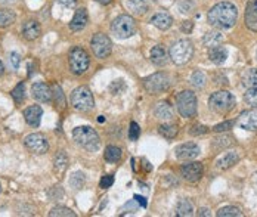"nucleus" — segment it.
<instances>
[{"mask_svg":"<svg viewBox=\"0 0 257 217\" xmlns=\"http://www.w3.org/2000/svg\"><path fill=\"white\" fill-rule=\"evenodd\" d=\"M237 19H238V9L231 1H220L214 4L207 13L208 24L219 30L232 28L237 24Z\"/></svg>","mask_w":257,"mask_h":217,"instance_id":"nucleus-1","label":"nucleus"},{"mask_svg":"<svg viewBox=\"0 0 257 217\" xmlns=\"http://www.w3.org/2000/svg\"><path fill=\"white\" fill-rule=\"evenodd\" d=\"M73 138H74L76 144L80 145L82 148H85L90 152H95L101 148V139H99L96 130L89 126L76 127L73 130Z\"/></svg>","mask_w":257,"mask_h":217,"instance_id":"nucleus-2","label":"nucleus"},{"mask_svg":"<svg viewBox=\"0 0 257 217\" xmlns=\"http://www.w3.org/2000/svg\"><path fill=\"white\" fill-rule=\"evenodd\" d=\"M194 56V45L189 39H180L170 48V59L176 65H183Z\"/></svg>","mask_w":257,"mask_h":217,"instance_id":"nucleus-3","label":"nucleus"},{"mask_svg":"<svg viewBox=\"0 0 257 217\" xmlns=\"http://www.w3.org/2000/svg\"><path fill=\"white\" fill-rule=\"evenodd\" d=\"M208 105L217 114H228L235 107V98L228 90H220L210 96Z\"/></svg>","mask_w":257,"mask_h":217,"instance_id":"nucleus-4","label":"nucleus"},{"mask_svg":"<svg viewBox=\"0 0 257 217\" xmlns=\"http://www.w3.org/2000/svg\"><path fill=\"white\" fill-rule=\"evenodd\" d=\"M111 31L117 39H129L136 33V22L130 15H120L112 21Z\"/></svg>","mask_w":257,"mask_h":217,"instance_id":"nucleus-5","label":"nucleus"},{"mask_svg":"<svg viewBox=\"0 0 257 217\" xmlns=\"http://www.w3.org/2000/svg\"><path fill=\"white\" fill-rule=\"evenodd\" d=\"M177 111L185 118H192L197 114V96L191 90H183L176 98Z\"/></svg>","mask_w":257,"mask_h":217,"instance_id":"nucleus-6","label":"nucleus"},{"mask_svg":"<svg viewBox=\"0 0 257 217\" xmlns=\"http://www.w3.org/2000/svg\"><path fill=\"white\" fill-rule=\"evenodd\" d=\"M71 105L74 109H77L80 112H89L95 107V99H93L92 92L85 86L74 89L71 93Z\"/></svg>","mask_w":257,"mask_h":217,"instance_id":"nucleus-7","label":"nucleus"},{"mask_svg":"<svg viewBox=\"0 0 257 217\" xmlns=\"http://www.w3.org/2000/svg\"><path fill=\"white\" fill-rule=\"evenodd\" d=\"M144 87L151 95H161V93L169 90L170 78L164 72H155V74L144 78Z\"/></svg>","mask_w":257,"mask_h":217,"instance_id":"nucleus-8","label":"nucleus"},{"mask_svg":"<svg viewBox=\"0 0 257 217\" xmlns=\"http://www.w3.org/2000/svg\"><path fill=\"white\" fill-rule=\"evenodd\" d=\"M89 64H90V58L87 55L83 48H73L70 51V55H68V65H70V70L73 74L76 75H80L83 72L87 71L89 68Z\"/></svg>","mask_w":257,"mask_h":217,"instance_id":"nucleus-9","label":"nucleus"},{"mask_svg":"<svg viewBox=\"0 0 257 217\" xmlns=\"http://www.w3.org/2000/svg\"><path fill=\"white\" fill-rule=\"evenodd\" d=\"M90 48L93 51V55L99 59H105L111 55L112 51V43L108 36L103 33H96L92 40H90Z\"/></svg>","mask_w":257,"mask_h":217,"instance_id":"nucleus-10","label":"nucleus"},{"mask_svg":"<svg viewBox=\"0 0 257 217\" xmlns=\"http://www.w3.org/2000/svg\"><path fill=\"white\" fill-rule=\"evenodd\" d=\"M24 145L34 154H46L49 149V142L42 133H31L24 139Z\"/></svg>","mask_w":257,"mask_h":217,"instance_id":"nucleus-11","label":"nucleus"},{"mask_svg":"<svg viewBox=\"0 0 257 217\" xmlns=\"http://www.w3.org/2000/svg\"><path fill=\"white\" fill-rule=\"evenodd\" d=\"M180 173L183 176L185 180L191 182V183H195L198 182L201 177H203V173H204V167L201 163H188L185 164L182 168H180Z\"/></svg>","mask_w":257,"mask_h":217,"instance_id":"nucleus-12","label":"nucleus"},{"mask_svg":"<svg viewBox=\"0 0 257 217\" xmlns=\"http://www.w3.org/2000/svg\"><path fill=\"white\" fill-rule=\"evenodd\" d=\"M237 124L249 132H256L257 130V108H252L247 111H243L237 120Z\"/></svg>","mask_w":257,"mask_h":217,"instance_id":"nucleus-13","label":"nucleus"},{"mask_svg":"<svg viewBox=\"0 0 257 217\" xmlns=\"http://www.w3.org/2000/svg\"><path fill=\"white\" fill-rule=\"evenodd\" d=\"M201 149L200 146L194 142H188V144L179 145L176 149H174V154H176V158L177 160H182V161H189V160H194L200 155Z\"/></svg>","mask_w":257,"mask_h":217,"instance_id":"nucleus-14","label":"nucleus"},{"mask_svg":"<svg viewBox=\"0 0 257 217\" xmlns=\"http://www.w3.org/2000/svg\"><path fill=\"white\" fill-rule=\"evenodd\" d=\"M31 95L36 101L39 102H43V104H49L52 102L53 99V93H52V89L43 83V81H39V83H34L33 87H31Z\"/></svg>","mask_w":257,"mask_h":217,"instance_id":"nucleus-15","label":"nucleus"},{"mask_svg":"<svg viewBox=\"0 0 257 217\" xmlns=\"http://www.w3.org/2000/svg\"><path fill=\"white\" fill-rule=\"evenodd\" d=\"M40 34H42V27H40V24L37 21L28 19V21L24 22V25H22V36H24V39L33 42V40L39 39Z\"/></svg>","mask_w":257,"mask_h":217,"instance_id":"nucleus-16","label":"nucleus"},{"mask_svg":"<svg viewBox=\"0 0 257 217\" xmlns=\"http://www.w3.org/2000/svg\"><path fill=\"white\" fill-rule=\"evenodd\" d=\"M244 21L249 30L257 33V0H250L246 7Z\"/></svg>","mask_w":257,"mask_h":217,"instance_id":"nucleus-17","label":"nucleus"},{"mask_svg":"<svg viewBox=\"0 0 257 217\" xmlns=\"http://www.w3.org/2000/svg\"><path fill=\"white\" fill-rule=\"evenodd\" d=\"M87 22H89L87 10H86L85 7H80V9L76 10L73 19H71V22H70V30L74 31V33H76V31H82L86 25H87Z\"/></svg>","mask_w":257,"mask_h":217,"instance_id":"nucleus-18","label":"nucleus"},{"mask_svg":"<svg viewBox=\"0 0 257 217\" xmlns=\"http://www.w3.org/2000/svg\"><path fill=\"white\" fill-rule=\"evenodd\" d=\"M42 115H43V109L39 105H33L24 109V118L31 127H37L40 124Z\"/></svg>","mask_w":257,"mask_h":217,"instance_id":"nucleus-19","label":"nucleus"},{"mask_svg":"<svg viewBox=\"0 0 257 217\" xmlns=\"http://www.w3.org/2000/svg\"><path fill=\"white\" fill-rule=\"evenodd\" d=\"M151 24L154 27H157L158 30H169L171 25H173V18H171L170 13L167 12H158L155 13L153 18H151Z\"/></svg>","mask_w":257,"mask_h":217,"instance_id":"nucleus-20","label":"nucleus"},{"mask_svg":"<svg viewBox=\"0 0 257 217\" xmlns=\"http://www.w3.org/2000/svg\"><path fill=\"white\" fill-rule=\"evenodd\" d=\"M155 117L158 120H163V121H170L174 117V111L171 108V105L169 102H160L157 107H155Z\"/></svg>","mask_w":257,"mask_h":217,"instance_id":"nucleus-21","label":"nucleus"},{"mask_svg":"<svg viewBox=\"0 0 257 217\" xmlns=\"http://www.w3.org/2000/svg\"><path fill=\"white\" fill-rule=\"evenodd\" d=\"M151 61H153V64H155V65H158V67L167 64L169 58H167V54H166V51H164L163 46L157 45V46H154V48L151 49Z\"/></svg>","mask_w":257,"mask_h":217,"instance_id":"nucleus-22","label":"nucleus"},{"mask_svg":"<svg viewBox=\"0 0 257 217\" xmlns=\"http://www.w3.org/2000/svg\"><path fill=\"white\" fill-rule=\"evenodd\" d=\"M238 161H240V157L237 152H228L220 160H217V167L220 170H228V168L234 167Z\"/></svg>","mask_w":257,"mask_h":217,"instance_id":"nucleus-23","label":"nucleus"},{"mask_svg":"<svg viewBox=\"0 0 257 217\" xmlns=\"http://www.w3.org/2000/svg\"><path fill=\"white\" fill-rule=\"evenodd\" d=\"M208 58L213 64L216 65H222L226 58H228V52L220 48V46H216V48H210V52H208Z\"/></svg>","mask_w":257,"mask_h":217,"instance_id":"nucleus-24","label":"nucleus"},{"mask_svg":"<svg viewBox=\"0 0 257 217\" xmlns=\"http://www.w3.org/2000/svg\"><path fill=\"white\" fill-rule=\"evenodd\" d=\"M67 167H68V155L65 154V151H59L53 158V170L55 173L61 174L67 170Z\"/></svg>","mask_w":257,"mask_h":217,"instance_id":"nucleus-25","label":"nucleus"},{"mask_svg":"<svg viewBox=\"0 0 257 217\" xmlns=\"http://www.w3.org/2000/svg\"><path fill=\"white\" fill-rule=\"evenodd\" d=\"M127 7L135 15H144V13H147V10L150 7V3H148V0H129Z\"/></svg>","mask_w":257,"mask_h":217,"instance_id":"nucleus-26","label":"nucleus"},{"mask_svg":"<svg viewBox=\"0 0 257 217\" xmlns=\"http://www.w3.org/2000/svg\"><path fill=\"white\" fill-rule=\"evenodd\" d=\"M223 43V34L219 31H208L204 36V45L207 48H216Z\"/></svg>","mask_w":257,"mask_h":217,"instance_id":"nucleus-27","label":"nucleus"},{"mask_svg":"<svg viewBox=\"0 0 257 217\" xmlns=\"http://www.w3.org/2000/svg\"><path fill=\"white\" fill-rule=\"evenodd\" d=\"M121 157H123V152H121V149H120L118 146H114V145L106 146L105 154H103L105 161L114 164V163H118V161L121 160Z\"/></svg>","mask_w":257,"mask_h":217,"instance_id":"nucleus-28","label":"nucleus"},{"mask_svg":"<svg viewBox=\"0 0 257 217\" xmlns=\"http://www.w3.org/2000/svg\"><path fill=\"white\" fill-rule=\"evenodd\" d=\"M243 86L247 89L257 87V68H250L243 74Z\"/></svg>","mask_w":257,"mask_h":217,"instance_id":"nucleus-29","label":"nucleus"},{"mask_svg":"<svg viewBox=\"0 0 257 217\" xmlns=\"http://www.w3.org/2000/svg\"><path fill=\"white\" fill-rule=\"evenodd\" d=\"M16 19V15L10 9H0V28H6L12 25Z\"/></svg>","mask_w":257,"mask_h":217,"instance_id":"nucleus-30","label":"nucleus"},{"mask_svg":"<svg viewBox=\"0 0 257 217\" xmlns=\"http://www.w3.org/2000/svg\"><path fill=\"white\" fill-rule=\"evenodd\" d=\"M176 215L180 217H191L194 215V207H192V203L188 201V200H182L177 207H176Z\"/></svg>","mask_w":257,"mask_h":217,"instance_id":"nucleus-31","label":"nucleus"},{"mask_svg":"<svg viewBox=\"0 0 257 217\" xmlns=\"http://www.w3.org/2000/svg\"><path fill=\"white\" fill-rule=\"evenodd\" d=\"M217 217H243V212L238 209V207H234V206H228V207H223L220 209L217 213Z\"/></svg>","mask_w":257,"mask_h":217,"instance_id":"nucleus-32","label":"nucleus"},{"mask_svg":"<svg viewBox=\"0 0 257 217\" xmlns=\"http://www.w3.org/2000/svg\"><path fill=\"white\" fill-rule=\"evenodd\" d=\"M158 132L161 136H164L166 139H174L177 136V126H173V124H161L158 127Z\"/></svg>","mask_w":257,"mask_h":217,"instance_id":"nucleus-33","label":"nucleus"},{"mask_svg":"<svg viewBox=\"0 0 257 217\" xmlns=\"http://www.w3.org/2000/svg\"><path fill=\"white\" fill-rule=\"evenodd\" d=\"M68 182H70V185L73 186V189H82L86 183L85 173H82V171H76V173H73V176L70 177Z\"/></svg>","mask_w":257,"mask_h":217,"instance_id":"nucleus-34","label":"nucleus"},{"mask_svg":"<svg viewBox=\"0 0 257 217\" xmlns=\"http://www.w3.org/2000/svg\"><path fill=\"white\" fill-rule=\"evenodd\" d=\"M51 217H76V213L68 209V207H64V206H58V207H53L49 213Z\"/></svg>","mask_w":257,"mask_h":217,"instance_id":"nucleus-35","label":"nucleus"},{"mask_svg":"<svg viewBox=\"0 0 257 217\" xmlns=\"http://www.w3.org/2000/svg\"><path fill=\"white\" fill-rule=\"evenodd\" d=\"M10 95H12V98H13V101H15L16 105L22 104L24 99H25V86H24V83H19V84L10 92Z\"/></svg>","mask_w":257,"mask_h":217,"instance_id":"nucleus-36","label":"nucleus"},{"mask_svg":"<svg viewBox=\"0 0 257 217\" xmlns=\"http://www.w3.org/2000/svg\"><path fill=\"white\" fill-rule=\"evenodd\" d=\"M191 83L197 89H204V86L207 83V77H206V74L203 71H195L192 74V77H191Z\"/></svg>","mask_w":257,"mask_h":217,"instance_id":"nucleus-37","label":"nucleus"},{"mask_svg":"<svg viewBox=\"0 0 257 217\" xmlns=\"http://www.w3.org/2000/svg\"><path fill=\"white\" fill-rule=\"evenodd\" d=\"M52 93H53V98H55V104L56 107H59L61 109L65 108V98H64V93H62V89L59 86H53L52 89Z\"/></svg>","mask_w":257,"mask_h":217,"instance_id":"nucleus-38","label":"nucleus"},{"mask_svg":"<svg viewBox=\"0 0 257 217\" xmlns=\"http://www.w3.org/2000/svg\"><path fill=\"white\" fill-rule=\"evenodd\" d=\"M232 144H234V138L229 136V135H225V136H222V138H216V139L213 141V146H214L216 149H223V148L231 146Z\"/></svg>","mask_w":257,"mask_h":217,"instance_id":"nucleus-39","label":"nucleus"},{"mask_svg":"<svg viewBox=\"0 0 257 217\" xmlns=\"http://www.w3.org/2000/svg\"><path fill=\"white\" fill-rule=\"evenodd\" d=\"M244 101L252 108H257V87H255V89H247V92L244 95Z\"/></svg>","mask_w":257,"mask_h":217,"instance_id":"nucleus-40","label":"nucleus"},{"mask_svg":"<svg viewBox=\"0 0 257 217\" xmlns=\"http://www.w3.org/2000/svg\"><path fill=\"white\" fill-rule=\"evenodd\" d=\"M139 136H141V129H139L138 123L132 121L130 123V129H129V139L130 141H138Z\"/></svg>","mask_w":257,"mask_h":217,"instance_id":"nucleus-41","label":"nucleus"},{"mask_svg":"<svg viewBox=\"0 0 257 217\" xmlns=\"http://www.w3.org/2000/svg\"><path fill=\"white\" fill-rule=\"evenodd\" d=\"M234 124H235V121H223V123H220V124L214 126V127H213V132H216V133L228 132L229 129H232V127H234Z\"/></svg>","mask_w":257,"mask_h":217,"instance_id":"nucleus-42","label":"nucleus"},{"mask_svg":"<svg viewBox=\"0 0 257 217\" xmlns=\"http://www.w3.org/2000/svg\"><path fill=\"white\" fill-rule=\"evenodd\" d=\"M112 183H114V176H112V174H105V176H102L99 185H101V188L106 189V188L112 186Z\"/></svg>","mask_w":257,"mask_h":217,"instance_id":"nucleus-43","label":"nucleus"},{"mask_svg":"<svg viewBox=\"0 0 257 217\" xmlns=\"http://www.w3.org/2000/svg\"><path fill=\"white\" fill-rule=\"evenodd\" d=\"M207 132H208V127H206V126H200V124H197V126L191 127V130H189V133H191V135H194V136H198V135H206Z\"/></svg>","mask_w":257,"mask_h":217,"instance_id":"nucleus-44","label":"nucleus"},{"mask_svg":"<svg viewBox=\"0 0 257 217\" xmlns=\"http://www.w3.org/2000/svg\"><path fill=\"white\" fill-rule=\"evenodd\" d=\"M19 62H21V58H19V55L16 54V52H12L10 55H9V64L12 65V68H18L19 67Z\"/></svg>","mask_w":257,"mask_h":217,"instance_id":"nucleus-45","label":"nucleus"},{"mask_svg":"<svg viewBox=\"0 0 257 217\" xmlns=\"http://www.w3.org/2000/svg\"><path fill=\"white\" fill-rule=\"evenodd\" d=\"M192 27H194L192 21H185V22L182 24V31H183V33H191V31H192Z\"/></svg>","mask_w":257,"mask_h":217,"instance_id":"nucleus-46","label":"nucleus"},{"mask_svg":"<svg viewBox=\"0 0 257 217\" xmlns=\"http://www.w3.org/2000/svg\"><path fill=\"white\" fill-rule=\"evenodd\" d=\"M61 4H64L65 7H74L76 6V3H77V0H58Z\"/></svg>","mask_w":257,"mask_h":217,"instance_id":"nucleus-47","label":"nucleus"},{"mask_svg":"<svg viewBox=\"0 0 257 217\" xmlns=\"http://www.w3.org/2000/svg\"><path fill=\"white\" fill-rule=\"evenodd\" d=\"M198 216H211V213L208 212V209H201L198 212Z\"/></svg>","mask_w":257,"mask_h":217,"instance_id":"nucleus-48","label":"nucleus"},{"mask_svg":"<svg viewBox=\"0 0 257 217\" xmlns=\"http://www.w3.org/2000/svg\"><path fill=\"white\" fill-rule=\"evenodd\" d=\"M98 3H101V4H109L112 0H96Z\"/></svg>","mask_w":257,"mask_h":217,"instance_id":"nucleus-49","label":"nucleus"},{"mask_svg":"<svg viewBox=\"0 0 257 217\" xmlns=\"http://www.w3.org/2000/svg\"><path fill=\"white\" fill-rule=\"evenodd\" d=\"M3 72H4V65H3V62L0 61V77L3 75Z\"/></svg>","mask_w":257,"mask_h":217,"instance_id":"nucleus-50","label":"nucleus"},{"mask_svg":"<svg viewBox=\"0 0 257 217\" xmlns=\"http://www.w3.org/2000/svg\"><path fill=\"white\" fill-rule=\"evenodd\" d=\"M136 200H138V201H139V203H141V204H142V206H144V207H145V206H147V203H145V201H144V198H139V197H136Z\"/></svg>","mask_w":257,"mask_h":217,"instance_id":"nucleus-51","label":"nucleus"},{"mask_svg":"<svg viewBox=\"0 0 257 217\" xmlns=\"http://www.w3.org/2000/svg\"><path fill=\"white\" fill-rule=\"evenodd\" d=\"M0 192H1V185H0Z\"/></svg>","mask_w":257,"mask_h":217,"instance_id":"nucleus-52","label":"nucleus"}]
</instances>
